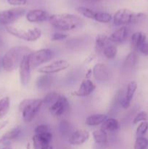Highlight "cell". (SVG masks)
Returning <instances> with one entry per match:
<instances>
[{"mask_svg": "<svg viewBox=\"0 0 148 149\" xmlns=\"http://www.w3.org/2000/svg\"><path fill=\"white\" fill-rule=\"evenodd\" d=\"M110 42V38L106 34H98L95 38V42H94V48L96 52H100L104 50L105 47L109 45H112Z\"/></svg>", "mask_w": 148, "mask_h": 149, "instance_id": "cell-19", "label": "cell"}, {"mask_svg": "<svg viewBox=\"0 0 148 149\" xmlns=\"http://www.w3.org/2000/svg\"><path fill=\"white\" fill-rule=\"evenodd\" d=\"M6 29L7 32L12 36L18 39H23L26 42H35L41 36V31L38 28L23 29L8 26Z\"/></svg>", "mask_w": 148, "mask_h": 149, "instance_id": "cell-5", "label": "cell"}, {"mask_svg": "<svg viewBox=\"0 0 148 149\" xmlns=\"http://www.w3.org/2000/svg\"><path fill=\"white\" fill-rule=\"evenodd\" d=\"M70 103L68 98L62 95H59L56 100L48 107L49 111L55 117L64 116L69 110Z\"/></svg>", "mask_w": 148, "mask_h": 149, "instance_id": "cell-9", "label": "cell"}, {"mask_svg": "<svg viewBox=\"0 0 148 149\" xmlns=\"http://www.w3.org/2000/svg\"><path fill=\"white\" fill-rule=\"evenodd\" d=\"M53 56V51L47 48L31 52L28 55L30 68L31 69H34L39 65L49 62L52 59Z\"/></svg>", "mask_w": 148, "mask_h": 149, "instance_id": "cell-6", "label": "cell"}, {"mask_svg": "<svg viewBox=\"0 0 148 149\" xmlns=\"http://www.w3.org/2000/svg\"><path fill=\"white\" fill-rule=\"evenodd\" d=\"M70 64L65 60H57L50 63L48 65L42 66L38 69V72L43 74H56L59 71H64L69 67Z\"/></svg>", "mask_w": 148, "mask_h": 149, "instance_id": "cell-10", "label": "cell"}, {"mask_svg": "<svg viewBox=\"0 0 148 149\" xmlns=\"http://www.w3.org/2000/svg\"><path fill=\"white\" fill-rule=\"evenodd\" d=\"M147 130H148L147 121H145V122H140L139 125H138L137 128H136V138H138V137H144V135L147 133Z\"/></svg>", "mask_w": 148, "mask_h": 149, "instance_id": "cell-30", "label": "cell"}, {"mask_svg": "<svg viewBox=\"0 0 148 149\" xmlns=\"http://www.w3.org/2000/svg\"><path fill=\"white\" fill-rule=\"evenodd\" d=\"M107 119V115L102 114V113H95V114L89 116L86 119L85 124L88 126H98V125H102Z\"/></svg>", "mask_w": 148, "mask_h": 149, "instance_id": "cell-24", "label": "cell"}, {"mask_svg": "<svg viewBox=\"0 0 148 149\" xmlns=\"http://www.w3.org/2000/svg\"><path fill=\"white\" fill-rule=\"evenodd\" d=\"M96 89V84L89 79H85L81 81L79 87L73 92V95L77 97H87L94 93Z\"/></svg>", "mask_w": 148, "mask_h": 149, "instance_id": "cell-15", "label": "cell"}, {"mask_svg": "<svg viewBox=\"0 0 148 149\" xmlns=\"http://www.w3.org/2000/svg\"><path fill=\"white\" fill-rule=\"evenodd\" d=\"M59 95L60 94L56 93V92H50L48 94H46L43 98L44 104H46V106H47L49 107V106H51L57 99Z\"/></svg>", "mask_w": 148, "mask_h": 149, "instance_id": "cell-28", "label": "cell"}, {"mask_svg": "<svg viewBox=\"0 0 148 149\" xmlns=\"http://www.w3.org/2000/svg\"><path fill=\"white\" fill-rule=\"evenodd\" d=\"M26 17L28 21L30 23H41L49 20L50 15L45 10L35 9L28 12Z\"/></svg>", "mask_w": 148, "mask_h": 149, "instance_id": "cell-17", "label": "cell"}, {"mask_svg": "<svg viewBox=\"0 0 148 149\" xmlns=\"http://www.w3.org/2000/svg\"><path fill=\"white\" fill-rule=\"evenodd\" d=\"M101 129L106 132H116L120 129V123L114 118H107L101 125Z\"/></svg>", "mask_w": 148, "mask_h": 149, "instance_id": "cell-23", "label": "cell"}, {"mask_svg": "<svg viewBox=\"0 0 148 149\" xmlns=\"http://www.w3.org/2000/svg\"><path fill=\"white\" fill-rule=\"evenodd\" d=\"M148 148V139L145 137H138L135 141L133 149H147Z\"/></svg>", "mask_w": 148, "mask_h": 149, "instance_id": "cell-29", "label": "cell"}, {"mask_svg": "<svg viewBox=\"0 0 148 149\" xmlns=\"http://www.w3.org/2000/svg\"><path fill=\"white\" fill-rule=\"evenodd\" d=\"M1 149H12V148H10V147H4V148H2Z\"/></svg>", "mask_w": 148, "mask_h": 149, "instance_id": "cell-40", "label": "cell"}, {"mask_svg": "<svg viewBox=\"0 0 148 149\" xmlns=\"http://www.w3.org/2000/svg\"><path fill=\"white\" fill-rule=\"evenodd\" d=\"M137 83L135 81H131L127 84L125 95L121 97V100H120V104L121 105L123 109H126L131 106V103L135 93L137 90Z\"/></svg>", "mask_w": 148, "mask_h": 149, "instance_id": "cell-16", "label": "cell"}, {"mask_svg": "<svg viewBox=\"0 0 148 149\" xmlns=\"http://www.w3.org/2000/svg\"><path fill=\"white\" fill-rule=\"evenodd\" d=\"M147 41V36L145 33L142 31H136L131 35V44L133 48L136 50H139L140 47Z\"/></svg>", "mask_w": 148, "mask_h": 149, "instance_id": "cell-21", "label": "cell"}, {"mask_svg": "<svg viewBox=\"0 0 148 149\" xmlns=\"http://www.w3.org/2000/svg\"><path fill=\"white\" fill-rule=\"evenodd\" d=\"M129 36V29L126 26H121L115 31L110 36V40L112 43H122L125 42Z\"/></svg>", "mask_w": 148, "mask_h": 149, "instance_id": "cell-18", "label": "cell"}, {"mask_svg": "<svg viewBox=\"0 0 148 149\" xmlns=\"http://www.w3.org/2000/svg\"><path fill=\"white\" fill-rule=\"evenodd\" d=\"M148 120V114L147 112L142 111L139 112L135 116V117L133 119V125H136L138 123H140L142 122H145V121Z\"/></svg>", "mask_w": 148, "mask_h": 149, "instance_id": "cell-31", "label": "cell"}, {"mask_svg": "<svg viewBox=\"0 0 148 149\" xmlns=\"http://www.w3.org/2000/svg\"><path fill=\"white\" fill-rule=\"evenodd\" d=\"M147 15L143 13H135L129 9H120L113 17V23L116 26H125L126 25L134 24L145 20Z\"/></svg>", "mask_w": 148, "mask_h": 149, "instance_id": "cell-3", "label": "cell"}, {"mask_svg": "<svg viewBox=\"0 0 148 149\" xmlns=\"http://www.w3.org/2000/svg\"><path fill=\"white\" fill-rule=\"evenodd\" d=\"M77 11L84 17L89 19H92L95 21L102 23H107L113 20L111 14L106 12L95 11L86 7H78Z\"/></svg>", "mask_w": 148, "mask_h": 149, "instance_id": "cell-7", "label": "cell"}, {"mask_svg": "<svg viewBox=\"0 0 148 149\" xmlns=\"http://www.w3.org/2000/svg\"><path fill=\"white\" fill-rule=\"evenodd\" d=\"M92 137L95 143L98 145H105L108 142L107 132H106L101 128L93 131Z\"/></svg>", "mask_w": 148, "mask_h": 149, "instance_id": "cell-25", "label": "cell"}, {"mask_svg": "<svg viewBox=\"0 0 148 149\" xmlns=\"http://www.w3.org/2000/svg\"><path fill=\"white\" fill-rule=\"evenodd\" d=\"M7 124H8V122H7V121H3V122H0V130H1V129H3L4 127H5L7 125Z\"/></svg>", "mask_w": 148, "mask_h": 149, "instance_id": "cell-37", "label": "cell"}, {"mask_svg": "<svg viewBox=\"0 0 148 149\" xmlns=\"http://www.w3.org/2000/svg\"><path fill=\"white\" fill-rule=\"evenodd\" d=\"M51 132V128L49 125H46V124H41V125H38L34 129V134L44 133V132Z\"/></svg>", "mask_w": 148, "mask_h": 149, "instance_id": "cell-32", "label": "cell"}, {"mask_svg": "<svg viewBox=\"0 0 148 149\" xmlns=\"http://www.w3.org/2000/svg\"><path fill=\"white\" fill-rule=\"evenodd\" d=\"M44 105L43 99H24L19 105V111L21 112L23 120L31 122L36 118Z\"/></svg>", "mask_w": 148, "mask_h": 149, "instance_id": "cell-4", "label": "cell"}, {"mask_svg": "<svg viewBox=\"0 0 148 149\" xmlns=\"http://www.w3.org/2000/svg\"><path fill=\"white\" fill-rule=\"evenodd\" d=\"M91 74H92V70L91 69H89V70L88 71H87V73H86V79H89V77H90V75H91Z\"/></svg>", "mask_w": 148, "mask_h": 149, "instance_id": "cell-38", "label": "cell"}, {"mask_svg": "<svg viewBox=\"0 0 148 149\" xmlns=\"http://www.w3.org/2000/svg\"><path fill=\"white\" fill-rule=\"evenodd\" d=\"M138 58L135 52H131L127 55L123 63V69L125 71H132L137 64Z\"/></svg>", "mask_w": 148, "mask_h": 149, "instance_id": "cell-22", "label": "cell"}, {"mask_svg": "<svg viewBox=\"0 0 148 149\" xmlns=\"http://www.w3.org/2000/svg\"><path fill=\"white\" fill-rule=\"evenodd\" d=\"M48 21L53 27L62 31L75 30L83 23L81 17L69 13L51 15Z\"/></svg>", "mask_w": 148, "mask_h": 149, "instance_id": "cell-2", "label": "cell"}, {"mask_svg": "<svg viewBox=\"0 0 148 149\" xmlns=\"http://www.w3.org/2000/svg\"><path fill=\"white\" fill-rule=\"evenodd\" d=\"M102 54L107 59L113 60L116 57L118 54V48L117 47L113 45V44L104 49L102 51Z\"/></svg>", "mask_w": 148, "mask_h": 149, "instance_id": "cell-26", "label": "cell"}, {"mask_svg": "<svg viewBox=\"0 0 148 149\" xmlns=\"http://www.w3.org/2000/svg\"><path fill=\"white\" fill-rule=\"evenodd\" d=\"M42 149H54V148H53V146H52L50 144V145H48V146H46L44 147Z\"/></svg>", "mask_w": 148, "mask_h": 149, "instance_id": "cell-39", "label": "cell"}, {"mask_svg": "<svg viewBox=\"0 0 148 149\" xmlns=\"http://www.w3.org/2000/svg\"><path fill=\"white\" fill-rule=\"evenodd\" d=\"M21 133V128L19 127L12 128L11 130L7 131L4 135L1 136V138H0V143H4L15 141L20 137Z\"/></svg>", "mask_w": 148, "mask_h": 149, "instance_id": "cell-20", "label": "cell"}, {"mask_svg": "<svg viewBox=\"0 0 148 149\" xmlns=\"http://www.w3.org/2000/svg\"><path fill=\"white\" fill-rule=\"evenodd\" d=\"M7 3L12 6H23L27 4V0H7Z\"/></svg>", "mask_w": 148, "mask_h": 149, "instance_id": "cell-34", "label": "cell"}, {"mask_svg": "<svg viewBox=\"0 0 148 149\" xmlns=\"http://www.w3.org/2000/svg\"><path fill=\"white\" fill-rule=\"evenodd\" d=\"M82 1H85L86 3H89V4H95V3L100 2L102 0H82Z\"/></svg>", "mask_w": 148, "mask_h": 149, "instance_id": "cell-36", "label": "cell"}, {"mask_svg": "<svg viewBox=\"0 0 148 149\" xmlns=\"http://www.w3.org/2000/svg\"><path fill=\"white\" fill-rule=\"evenodd\" d=\"M30 71H31V68H30L28 55L24 57L20 66H19L20 82H21L22 85L24 87H26L30 82Z\"/></svg>", "mask_w": 148, "mask_h": 149, "instance_id": "cell-12", "label": "cell"}, {"mask_svg": "<svg viewBox=\"0 0 148 149\" xmlns=\"http://www.w3.org/2000/svg\"><path fill=\"white\" fill-rule=\"evenodd\" d=\"M68 38V34L63 33L62 32H55L51 36L52 41H62Z\"/></svg>", "mask_w": 148, "mask_h": 149, "instance_id": "cell-33", "label": "cell"}, {"mask_svg": "<svg viewBox=\"0 0 148 149\" xmlns=\"http://www.w3.org/2000/svg\"><path fill=\"white\" fill-rule=\"evenodd\" d=\"M139 51L142 53L143 55H147L148 56V42L146 41L142 46L140 47V48L139 49Z\"/></svg>", "mask_w": 148, "mask_h": 149, "instance_id": "cell-35", "label": "cell"}, {"mask_svg": "<svg viewBox=\"0 0 148 149\" xmlns=\"http://www.w3.org/2000/svg\"><path fill=\"white\" fill-rule=\"evenodd\" d=\"M10 107V101L8 97H4L0 100V119L7 114Z\"/></svg>", "mask_w": 148, "mask_h": 149, "instance_id": "cell-27", "label": "cell"}, {"mask_svg": "<svg viewBox=\"0 0 148 149\" xmlns=\"http://www.w3.org/2000/svg\"><path fill=\"white\" fill-rule=\"evenodd\" d=\"M32 51L24 46H15L10 48L2 58L1 64L4 71L11 72L19 68L25 56Z\"/></svg>", "mask_w": 148, "mask_h": 149, "instance_id": "cell-1", "label": "cell"}, {"mask_svg": "<svg viewBox=\"0 0 148 149\" xmlns=\"http://www.w3.org/2000/svg\"><path fill=\"white\" fill-rule=\"evenodd\" d=\"M89 136V132L86 130H75L69 135L68 142L72 146H81L88 141Z\"/></svg>", "mask_w": 148, "mask_h": 149, "instance_id": "cell-11", "label": "cell"}, {"mask_svg": "<svg viewBox=\"0 0 148 149\" xmlns=\"http://www.w3.org/2000/svg\"><path fill=\"white\" fill-rule=\"evenodd\" d=\"M92 74L97 81L104 82L108 81L110 79V68L105 64L99 63L93 67Z\"/></svg>", "mask_w": 148, "mask_h": 149, "instance_id": "cell-14", "label": "cell"}, {"mask_svg": "<svg viewBox=\"0 0 148 149\" xmlns=\"http://www.w3.org/2000/svg\"><path fill=\"white\" fill-rule=\"evenodd\" d=\"M26 14V10L21 7L9 9L0 12V24L8 26Z\"/></svg>", "mask_w": 148, "mask_h": 149, "instance_id": "cell-8", "label": "cell"}, {"mask_svg": "<svg viewBox=\"0 0 148 149\" xmlns=\"http://www.w3.org/2000/svg\"><path fill=\"white\" fill-rule=\"evenodd\" d=\"M0 44H1V39H0Z\"/></svg>", "mask_w": 148, "mask_h": 149, "instance_id": "cell-41", "label": "cell"}, {"mask_svg": "<svg viewBox=\"0 0 148 149\" xmlns=\"http://www.w3.org/2000/svg\"><path fill=\"white\" fill-rule=\"evenodd\" d=\"M52 140V132L34 134L32 137V143L34 149H42L44 147L50 145Z\"/></svg>", "mask_w": 148, "mask_h": 149, "instance_id": "cell-13", "label": "cell"}]
</instances>
